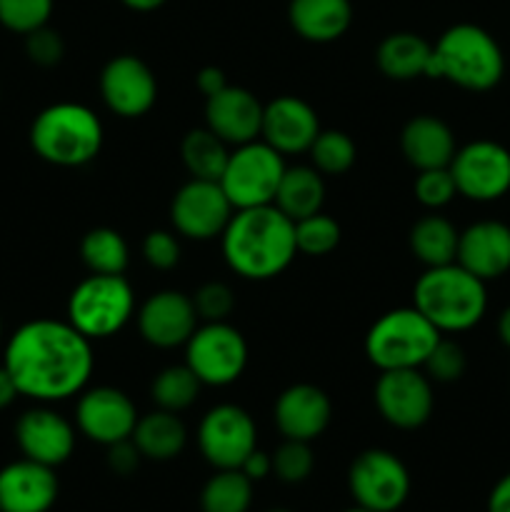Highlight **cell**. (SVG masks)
I'll return each instance as SVG.
<instances>
[{
	"mask_svg": "<svg viewBox=\"0 0 510 512\" xmlns=\"http://www.w3.org/2000/svg\"><path fill=\"white\" fill-rule=\"evenodd\" d=\"M5 370L18 393L40 403L78 395L93 373V348L78 328L63 320H30L5 345Z\"/></svg>",
	"mask_w": 510,
	"mask_h": 512,
	"instance_id": "obj_1",
	"label": "cell"
},
{
	"mask_svg": "<svg viewBox=\"0 0 510 512\" xmlns=\"http://www.w3.org/2000/svg\"><path fill=\"white\" fill-rule=\"evenodd\" d=\"M223 255L245 280H270L293 263L295 223L275 205L235 210L223 230Z\"/></svg>",
	"mask_w": 510,
	"mask_h": 512,
	"instance_id": "obj_2",
	"label": "cell"
},
{
	"mask_svg": "<svg viewBox=\"0 0 510 512\" xmlns=\"http://www.w3.org/2000/svg\"><path fill=\"white\" fill-rule=\"evenodd\" d=\"M505 75V55L498 40L485 28L458 23L445 30L433 45L425 78L448 80L463 90L485 93Z\"/></svg>",
	"mask_w": 510,
	"mask_h": 512,
	"instance_id": "obj_3",
	"label": "cell"
},
{
	"mask_svg": "<svg viewBox=\"0 0 510 512\" xmlns=\"http://www.w3.org/2000/svg\"><path fill=\"white\" fill-rule=\"evenodd\" d=\"M418 308L440 333H463L475 328L488 310V290L463 265L448 263L428 268L413 288Z\"/></svg>",
	"mask_w": 510,
	"mask_h": 512,
	"instance_id": "obj_4",
	"label": "cell"
},
{
	"mask_svg": "<svg viewBox=\"0 0 510 512\" xmlns=\"http://www.w3.org/2000/svg\"><path fill=\"white\" fill-rule=\"evenodd\" d=\"M30 145L45 163L80 168L103 148V123L80 103H55L35 115Z\"/></svg>",
	"mask_w": 510,
	"mask_h": 512,
	"instance_id": "obj_5",
	"label": "cell"
},
{
	"mask_svg": "<svg viewBox=\"0 0 510 512\" xmlns=\"http://www.w3.org/2000/svg\"><path fill=\"white\" fill-rule=\"evenodd\" d=\"M440 338L443 333L418 308H395L370 325L365 335V355L380 373L423 368Z\"/></svg>",
	"mask_w": 510,
	"mask_h": 512,
	"instance_id": "obj_6",
	"label": "cell"
},
{
	"mask_svg": "<svg viewBox=\"0 0 510 512\" xmlns=\"http://www.w3.org/2000/svg\"><path fill=\"white\" fill-rule=\"evenodd\" d=\"M133 308V288L123 275L93 273L70 293L68 323L85 338L103 340L125 328L133 318Z\"/></svg>",
	"mask_w": 510,
	"mask_h": 512,
	"instance_id": "obj_7",
	"label": "cell"
},
{
	"mask_svg": "<svg viewBox=\"0 0 510 512\" xmlns=\"http://www.w3.org/2000/svg\"><path fill=\"white\" fill-rule=\"evenodd\" d=\"M283 173V155L265 140H250L235 145L218 183L235 210L260 208L273 205Z\"/></svg>",
	"mask_w": 510,
	"mask_h": 512,
	"instance_id": "obj_8",
	"label": "cell"
},
{
	"mask_svg": "<svg viewBox=\"0 0 510 512\" xmlns=\"http://www.w3.org/2000/svg\"><path fill=\"white\" fill-rule=\"evenodd\" d=\"M348 490L360 508L395 512L410 495V473L398 455L370 448L350 463Z\"/></svg>",
	"mask_w": 510,
	"mask_h": 512,
	"instance_id": "obj_9",
	"label": "cell"
},
{
	"mask_svg": "<svg viewBox=\"0 0 510 512\" xmlns=\"http://www.w3.org/2000/svg\"><path fill=\"white\" fill-rule=\"evenodd\" d=\"M185 365L203 385L223 388L235 383L248 365V343L233 325L205 323L185 343Z\"/></svg>",
	"mask_w": 510,
	"mask_h": 512,
	"instance_id": "obj_10",
	"label": "cell"
},
{
	"mask_svg": "<svg viewBox=\"0 0 510 512\" xmlns=\"http://www.w3.org/2000/svg\"><path fill=\"white\" fill-rule=\"evenodd\" d=\"M450 175L458 195L475 203H495L510 193V150L495 140H473L455 150Z\"/></svg>",
	"mask_w": 510,
	"mask_h": 512,
	"instance_id": "obj_11",
	"label": "cell"
},
{
	"mask_svg": "<svg viewBox=\"0 0 510 512\" xmlns=\"http://www.w3.org/2000/svg\"><path fill=\"white\" fill-rule=\"evenodd\" d=\"M258 443L253 418L240 405H215L198 428V448L215 470H238Z\"/></svg>",
	"mask_w": 510,
	"mask_h": 512,
	"instance_id": "obj_12",
	"label": "cell"
},
{
	"mask_svg": "<svg viewBox=\"0 0 510 512\" xmlns=\"http://www.w3.org/2000/svg\"><path fill=\"white\" fill-rule=\"evenodd\" d=\"M373 395L378 413L393 428L415 430L433 415V385L418 368L383 370Z\"/></svg>",
	"mask_w": 510,
	"mask_h": 512,
	"instance_id": "obj_13",
	"label": "cell"
},
{
	"mask_svg": "<svg viewBox=\"0 0 510 512\" xmlns=\"http://www.w3.org/2000/svg\"><path fill=\"white\" fill-rule=\"evenodd\" d=\"M233 205L215 180H188L175 193L170 205V220L175 230L190 240H210L223 235L233 218Z\"/></svg>",
	"mask_w": 510,
	"mask_h": 512,
	"instance_id": "obj_14",
	"label": "cell"
},
{
	"mask_svg": "<svg viewBox=\"0 0 510 512\" xmlns=\"http://www.w3.org/2000/svg\"><path fill=\"white\" fill-rule=\"evenodd\" d=\"M75 423L85 438L108 448V445L128 440L133 435L138 410L123 390L100 385V388L80 395Z\"/></svg>",
	"mask_w": 510,
	"mask_h": 512,
	"instance_id": "obj_15",
	"label": "cell"
},
{
	"mask_svg": "<svg viewBox=\"0 0 510 512\" xmlns=\"http://www.w3.org/2000/svg\"><path fill=\"white\" fill-rule=\"evenodd\" d=\"M100 93L105 105L120 118H140L158 98V83L148 63L135 55H118L108 60L100 73Z\"/></svg>",
	"mask_w": 510,
	"mask_h": 512,
	"instance_id": "obj_16",
	"label": "cell"
},
{
	"mask_svg": "<svg viewBox=\"0 0 510 512\" xmlns=\"http://www.w3.org/2000/svg\"><path fill=\"white\" fill-rule=\"evenodd\" d=\"M198 328L193 298L178 290H160L150 295L138 313V330L145 343L155 348H178Z\"/></svg>",
	"mask_w": 510,
	"mask_h": 512,
	"instance_id": "obj_17",
	"label": "cell"
},
{
	"mask_svg": "<svg viewBox=\"0 0 510 512\" xmlns=\"http://www.w3.org/2000/svg\"><path fill=\"white\" fill-rule=\"evenodd\" d=\"M15 440L23 458L58 468L73 455L75 430L68 420L50 408L25 410L15 423Z\"/></svg>",
	"mask_w": 510,
	"mask_h": 512,
	"instance_id": "obj_18",
	"label": "cell"
},
{
	"mask_svg": "<svg viewBox=\"0 0 510 512\" xmlns=\"http://www.w3.org/2000/svg\"><path fill=\"white\" fill-rule=\"evenodd\" d=\"M60 493L55 468L15 460L0 470V512H48Z\"/></svg>",
	"mask_w": 510,
	"mask_h": 512,
	"instance_id": "obj_19",
	"label": "cell"
},
{
	"mask_svg": "<svg viewBox=\"0 0 510 512\" xmlns=\"http://www.w3.org/2000/svg\"><path fill=\"white\" fill-rule=\"evenodd\" d=\"M320 133L318 113L295 95H280L263 108V135L270 148L280 155H295L310 150Z\"/></svg>",
	"mask_w": 510,
	"mask_h": 512,
	"instance_id": "obj_20",
	"label": "cell"
},
{
	"mask_svg": "<svg viewBox=\"0 0 510 512\" xmlns=\"http://www.w3.org/2000/svg\"><path fill=\"white\" fill-rule=\"evenodd\" d=\"M263 108L250 90L225 85L220 93L205 98V123L228 145H243L260 135Z\"/></svg>",
	"mask_w": 510,
	"mask_h": 512,
	"instance_id": "obj_21",
	"label": "cell"
},
{
	"mask_svg": "<svg viewBox=\"0 0 510 512\" xmlns=\"http://www.w3.org/2000/svg\"><path fill=\"white\" fill-rule=\"evenodd\" d=\"M455 263L488 280L503 278L510 270V225L500 220H478L460 233Z\"/></svg>",
	"mask_w": 510,
	"mask_h": 512,
	"instance_id": "obj_22",
	"label": "cell"
},
{
	"mask_svg": "<svg viewBox=\"0 0 510 512\" xmlns=\"http://www.w3.org/2000/svg\"><path fill=\"white\" fill-rule=\"evenodd\" d=\"M273 415L285 440L310 443L328 430L333 405L320 388L310 383H298L280 393Z\"/></svg>",
	"mask_w": 510,
	"mask_h": 512,
	"instance_id": "obj_23",
	"label": "cell"
},
{
	"mask_svg": "<svg viewBox=\"0 0 510 512\" xmlns=\"http://www.w3.org/2000/svg\"><path fill=\"white\" fill-rule=\"evenodd\" d=\"M400 148L405 160L418 170L448 168L455 155V135L435 115H418L408 120L400 135Z\"/></svg>",
	"mask_w": 510,
	"mask_h": 512,
	"instance_id": "obj_24",
	"label": "cell"
},
{
	"mask_svg": "<svg viewBox=\"0 0 510 512\" xmlns=\"http://www.w3.org/2000/svg\"><path fill=\"white\" fill-rule=\"evenodd\" d=\"M290 25L310 43H333L353 23L350 0H290Z\"/></svg>",
	"mask_w": 510,
	"mask_h": 512,
	"instance_id": "obj_25",
	"label": "cell"
},
{
	"mask_svg": "<svg viewBox=\"0 0 510 512\" xmlns=\"http://www.w3.org/2000/svg\"><path fill=\"white\" fill-rule=\"evenodd\" d=\"M130 438L138 445L143 458L165 463V460H173L183 453L185 443H188V430H185L178 413L158 408L138 418Z\"/></svg>",
	"mask_w": 510,
	"mask_h": 512,
	"instance_id": "obj_26",
	"label": "cell"
},
{
	"mask_svg": "<svg viewBox=\"0 0 510 512\" xmlns=\"http://www.w3.org/2000/svg\"><path fill=\"white\" fill-rule=\"evenodd\" d=\"M433 45L415 33H393L378 45V68L390 80H415L428 75Z\"/></svg>",
	"mask_w": 510,
	"mask_h": 512,
	"instance_id": "obj_27",
	"label": "cell"
},
{
	"mask_svg": "<svg viewBox=\"0 0 510 512\" xmlns=\"http://www.w3.org/2000/svg\"><path fill=\"white\" fill-rule=\"evenodd\" d=\"M323 200L325 183L318 170L308 165H295V168H285L273 205L295 223V220L320 213Z\"/></svg>",
	"mask_w": 510,
	"mask_h": 512,
	"instance_id": "obj_28",
	"label": "cell"
},
{
	"mask_svg": "<svg viewBox=\"0 0 510 512\" xmlns=\"http://www.w3.org/2000/svg\"><path fill=\"white\" fill-rule=\"evenodd\" d=\"M460 233L443 215H425L410 230V250L425 268L455 263Z\"/></svg>",
	"mask_w": 510,
	"mask_h": 512,
	"instance_id": "obj_29",
	"label": "cell"
},
{
	"mask_svg": "<svg viewBox=\"0 0 510 512\" xmlns=\"http://www.w3.org/2000/svg\"><path fill=\"white\" fill-rule=\"evenodd\" d=\"M225 145L228 143L218 138L208 125L190 130L183 138V145H180V155H183L188 173L198 180H215L218 183L230 158Z\"/></svg>",
	"mask_w": 510,
	"mask_h": 512,
	"instance_id": "obj_30",
	"label": "cell"
},
{
	"mask_svg": "<svg viewBox=\"0 0 510 512\" xmlns=\"http://www.w3.org/2000/svg\"><path fill=\"white\" fill-rule=\"evenodd\" d=\"M250 505H253V480L243 470H215L200 493L203 512H248Z\"/></svg>",
	"mask_w": 510,
	"mask_h": 512,
	"instance_id": "obj_31",
	"label": "cell"
},
{
	"mask_svg": "<svg viewBox=\"0 0 510 512\" xmlns=\"http://www.w3.org/2000/svg\"><path fill=\"white\" fill-rule=\"evenodd\" d=\"M80 258L90 273L123 275L128 268V243L113 228H93L80 243Z\"/></svg>",
	"mask_w": 510,
	"mask_h": 512,
	"instance_id": "obj_32",
	"label": "cell"
},
{
	"mask_svg": "<svg viewBox=\"0 0 510 512\" xmlns=\"http://www.w3.org/2000/svg\"><path fill=\"white\" fill-rule=\"evenodd\" d=\"M200 388H203V383L188 365H170L155 375L150 395L160 410L180 413L198 400Z\"/></svg>",
	"mask_w": 510,
	"mask_h": 512,
	"instance_id": "obj_33",
	"label": "cell"
},
{
	"mask_svg": "<svg viewBox=\"0 0 510 512\" xmlns=\"http://www.w3.org/2000/svg\"><path fill=\"white\" fill-rule=\"evenodd\" d=\"M308 153L318 173L343 175L353 168L358 150L343 130H320Z\"/></svg>",
	"mask_w": 510,
	"mask_h": 512,
	"instance_id": "obj_34",
	"label": "cell"
},
{
	"mask_svg": "<svg viewBox=\"0 0 510 512\" xmlns=\"http://www.w3.org/2000/svg\"><path fill=\"white\" fill-rule=\"evenodd\" d=\"M340 243V225L335 218L323 213H313L308 218L295 220V248L305 255H328L330 250L338 248Z\"/></svg>",
	"mask_w": 510,
	"mask_h": 512,
	"instance_id": "obj_35",
	"label": "cell"
},
{
	"mask_svg": "<svg viewBox=\"0 0 510 512\" xmlns=\"http://www.w3.org/2000/svg\"><path fill=\"white\" fill-rule=\"evenodd\" d=\"M53 0H0V25L20 35L48 25Z\"/></svg>",
	"mask_w": 510,
	"mask_h": 512,
	"instance_id": "obj_36",
	"label": "cell"
},
{
	"mask_svg": "<svg viewBox=\"0 0 510 512\" xmlns=\"http://www.w3.org/2000/svg\"><path fill=\"white\" fill-rule=\"evenodd\" d=\"M315 465V455L310 450V443L303 440H285L273 455V473L275 478L288 485H298L310 478Z\"/></svg>",
	"mask_w": 510,
	"mask_h": 512,
	"instance_id": "obj_37",
	"label": "cell"
},
{
	"mask_svg": "<svg viewBox=\"0 0 510 512\" xmlns=\"http://www.w3.org/2000/svg\"><path fill=\"white\" fill-rule=\"evenodd\" d=\"M465 365H468L465 350L460 348L458 343H453V340L440 338L438 345H435V348L430 350L428 358H425L423 368L425 375H428L430 380H435V383H455V380L463 378Z\"/></svg>",
	"mask_w": 510,
	"mask_h": 512,
	"instance_id": "obj_38",
	"label": "cell"
},
{
	"mask_svg": "<svg viewBox=\"0 0 510 512\" xmlns=\"http://www.w3.org/2000/svg\"><path fill=\"white\" fill-rule=\"evenodd\" d=\"M458 195L455 188V180L450 175V168H430V170H418V178H415V198L425 208H443L450 200Z\"/></svg>",
	"mask_w": 510,
	"mask_h": 512,
	"instance_id": "obj_39",
	"label": "cell"
},
{
	"mask_svg": "<svg viewBox=\"0 0 510 512\" xmlns=\"http://www.w3.org/2000/svg\"><path fill=\"white\" fill-rule=\"evenodd\" d=\"M195 313L205 323H223L235 308V295L233 290L225 283H205L195 290L193 295Z\"/></svg>",
	"mask_w": 510,
	"mask_h": 512,
	"instance_id": "obj_40",
	"label": "cell"
},
{
	"mask_svg": "<svg viewBox=\"0 0 510 512\" xmlns=\"http://www.w3.org/2000/svg\"><path fill=\"white\" fill-rule=\"evenodd\" d=\"M25 53H28V58L35 65L53 68V65H58L63 60L65 43L58 30L43 25V28H35L33 33L25 35Z\"/></svg>",
	"mask_w": 510,
	"mask_h": 512,
	"instance_id": "obj_41",
	"label": "cell"
},
{
	"mask_svg": "<svg viewBox=\"0 0 510 512\" xmlns=\"http://www.w3.org/2000/svg\"><path fill=\"white\" fill-rule=\"evenodd\" d=\"M143 258L150 268L170 270L180 260V245L173 233L168 230H153L143 240Z\"/></svg>",
	"mask_w": 510,
	"mask_h": 512,
	"instance_id": "obj_42",
	"label": "cell"
},
{
	"mask_svg": "<svg viewBox=\"0 0 510 512\" xmlns=\"http://www.w3.org/2000/svg\"><path fill=\"white\" fill-rule=\"evenodd\" d=\"M140 460H143V455H140L133 438L108 445V468L113 470L115 475H133L135 470H138Z\"/></svg>",
	"mask_w": 510,
	"mask_h": 512,
	"instance_id": "obj_43",
	"label": "cell"
},
{
	"mask_svg": "<svg viewBox=\"0 0 510 512\" xmlns=\"http://www.w3.org/2000/svg\"><path fill=\"white\" fill-rule=\"evenodd\" d=\"M238 470H243V473L248 475L253 483H260V480H265L270 473H273V455H268V453H263V450L255 448L253 453L243 460V465H240Z\"/></svg>",
	"mask_w": 510,
	"mask_h": 512,
	"instance_id": "obj_44",
	"label": "cell"
},
{
	"mask_svg": "<svg viewBox=\"0 0 510 512\" xmlns=\"http://www.w3.org/2000/svg\"><path fill=\"white\" fill-rule=\"evenodd\" d=\"M195 83H198V90L205 95V98H210V95L220 93V90L228 85V80H225V73L220 68H215V65H208V68H203L198 73V78H195Z\"/></svg>",
	"mask_w": 510,
	"mask_h": 512,
	"instance_id": "obj_45",
	"label": "cell"
},
{
	"mask_svg": "<svg viewBox=\"0 0 510 512\" xmlns=\"http://www.w3.org/2000/svg\"><path fill=\"white\" fill-rule=\"evenodd\" d=\"M488 512H510V473L503 475L490 490Z\"/></svg>",
	"mask_w": 510,
	"mask_h": 512,
	"instance_id": "obj_46",
	"label": "cell"
},
{
	"mask_svg": "<svg viewBox=\"0 0 510 512\" xmlns=\"http://www.w3.org/2000/svg\"><path fill=\"white\" fill-rule=\"evenodd\" d=\"M18 385L10 378V373L5 370V365H0V410L8 408L15 398H18Z\"/></svg>",
	"mask_w": 510,
	"mask_h": 512,
	"instance_id": "obj_47",
	"label": "cell"
},
{
	"mask_svg": "<svg viewBox=\"0 0 510 512\" xmlns=\"http://www.w3.org/2000/svg\"><path fill=\"white\" fill-rule=\"evenodd\" d=\"M498 338H500V343L510 350V305L503 310V313H500V318H498Z\"/></svg>",
	"mask_w": 510,
	"mask_h": 512,
	"instance_id": "obj_48",
	"label": "cell"
},
{
	"mask_svg": "<svg viewBox=\"0 0 510 512\" xmlns=\"http://www.w3.org/2000/svg\"><path fill=\"white\" fill-rule=\"evenodd\" d=\"M123 3L128 5V8L140 10V13H148V10L160 8V5H163L165 0H123Z\"/></svg>",
	"mask_w": 510,
	"mask_h": 512,
	"instance_id": "obj_49",
	"label": "cell"
},
{
	"mask_svg": "<svg viewBox=\"0 0 510 512\" xmlns=\"http://www.w3.org/2000/svg\"><path fill=\"white\" fill-rule=\"evenodd\" d=\"M345 512H373V510H365V508H360V505H355V508H350V510H345Z\"/></svg>",
	"mask_w": 510,
	"mask_h": 512,
	"instance_id": "obj_50",
	"label": "cell"
},
{
	"mask_svg": "<svg viewBox=\"0 0 510 512\" xmlns=\"http://www.w3.org/2000/svg\"><path fill=\"white\" fill-rule=\"evenodd\" d=\"M268 512H293V510H285V508H273V510H268Z\"/></svg>",
	"mask_w": 510,
	"mask_h": 512,
	"instance_id": "obj_51",
	"label": "cell"
},
{
	"mask_svg": "<svg viewBox=\"0 0 510 512\" xmlns=\"http://www.w3.org/2000/svg\"><path fill=\"white\" fill-rule=\"evenodd\" d=\"M0 335H3V320H0Z\"/></svg>",
	"mask_w": 510,
	"mask_h": 512,
	"instance_id": "obj_52",
	"label": "cell"
}]
</instances>
